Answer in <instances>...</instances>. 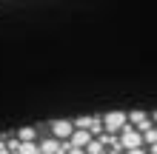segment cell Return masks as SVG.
<instances>
[{
    "label": "cell",
    "mask_w": 157,
    "mask_h": 154,
    "mask_svg": "<svg viewBox=\"0 0 157 154\" xmlns=\"http://www.w3.org/2000/svg\"><path fill=\"white\" fill-rule=\"evenodd\" d=\"M14 137L20 140V143H23V140H37V129H32V126H26V129H20V131L14 134Z\"/></svg>",
    "instance_id": "52a82bcc"
},
{
    "label": "cell",
    "mask_w": 157,
    "mask_h": 154,
    "mask_svg": "<svg viewBox=\"0 0 157 154\" xmlns=\"http://www.w3.org/2000/svg\"><path fill=\"white\" fill-rule=\"evenodd\" d=\"M154 123H157V111H154Z\"/></svg>",
    "instance_id": "9a60e30c"
},
{
    "label": "cell",
    "mask_w": 157,
    "mask_h": 154,
    "mask_svg": "<svg viewBox=\"0 0 157 154\" xmlns=\"http://www.w3.org/2000/svg\"><path fill=\"white\" fill-rule=\"evenodd\" d=\"M143 143H149V146H151V143H157V126H146V129H143Z\"/></svg>",
    "instance_id": "ba28073f"
},
{
    "label": "cell",
    "mask_w": 157,
    "mask_h": 154,
    "mask_svg": "<svg viewBox=\"0 0 157 154\" xmlns=\"http://www.w3.org/2000/svg\"><path fill=\"white\" fill-rule=\"evenodd\" d=\"M52 137H57V140H69L71 137V131H75V123H69V120H52Z\"/></svg>",
    "instance_id": "3957f363"
},
{
    "label": "cell",
    "mask_w": 157,
    "mask_h": 154,
    "mask_svg": "<svg viewBox=\"0 0 157 154\" xmlns=\"http://www.w3.org/2000/svg\"><path fill=\"white\" fill-rule=\"evenodd\" d=\"M66 154H86V148H80V146H71Z\"/></svg>",
    "instance_id": "7c38bea8"
},
{
    "label": "cell",
    "mask_w": 157,
    "mask_h": 154,
    "mask_svg": "<svg viewBox=\"0 0 157 154\" xmlns=\"http://www.w3.org/2000/svg\"><path fill=\"white\" fill-rule=\"evenodd\" d=\"M89 131H91V137H100V134H103L106 129H103V117H91V126H89Z\"/></svg>",
    "instance_id": "9c48e42d"
},
{
    "label": "cell",
    "mask_w": 157,
    "mask_h": 154,
    "mask_svg": "<svg viewBox=\"0 0 157 154\" xmlns=\"http://www.w3.org/2000/svg\"><path fill=\"white\" fill-rule=\"evenodd\" d=\"M120 146H123V151L126 148H134V146H143V131L137 129V126L126 123L123 129H120Z\"/></svg>",
    "instance_id": "6da1fadb"
},
{
    "label": "cell",
    "mask_w": 157,
    "mask_h": 154,
    "mask_svg": "<svg viewBox=\"0 0 157 154\" xmlns=\"http://www.w3.org/2000/svg\"><path fill=\"white\" fill-rule=\"evenodd\" d=\"M149 154H157V143H151V151Z\"/></svg>",
    "instance_id": "5bb4252c"
},
{
    "label": "cell",
    "mask_w": 157,
    "mask_h": 154,
    "mask_svg": "<svg viewBox=\"0 0 157 154\" xmlns=\"http://www.w3.org/2000/svg\"><path fill=\"white\" fill-rule=\"evenodd\" d=\"M128 123H132V126H137V129H146V126H149L151 120H149V114H146L143 111V108H137V111H132V114H128Z\"/></svg>",
    "instance_id": "5b68a950"
},
{
    "label": "cell",
    "mask_w": 157,
    "mask_h": 154,
    "mask_svg": "<svg viewBox=\"0 0 157 154\" xmlns=\"http://www.w3.org/2000/svg\"><path fill=\"white\" fill-rule=\"evenodd\" d=\"M126 123H128L126 111H109V114H103V129L109 134H120V129H123Z\"/></svg>",
    "instance_id": "7a4b0ae2"
},
{
    "label": "cell",
    "mask_w": 157,
    "mask_h": 154,
    "mask_svg": "<svg viewBox=\"0 0 157 154\" xmlns=\"http://www.w3.org/2000/svg\"><path fill=\"white\" fill-rule=\"evenodd\" d=\"M69 140H71V146H80V148H86V143L91 140V131H89V129H75Z\"/></svg>",
    "instance_id": "277c9868"
},
{
    "label": "cell",
    "mask_w": 157,
    "mask_h": 154,
    "mask_svg": "<svg viewBox=\"0 0 157 154\" xmlns=\"http://www.w3.org/2000/svg\"><path fill=\"white\" fill-rule=\"evenodd\" d=\"M0 154H9V148H6V146H3V143H0Z\"/></svg>",
    "instance_id": "4fadbf2b"
},
{
    "label": "cell",
    "mask_w": 157,
    "mask_h": 154,
    "mask_svg": "<svg viewBox=\"0 0 157 154\" xmlns=\"http://www.w3.org/2000/svg\"><path fill=\"white\" fill-rule=\"evenodd\" d=\"M103 151H106V146L100 140H89L86 143V154H103Z\"/></svg>",
    "instance_id": "30bf717a"
},
{
    "label": "cell",
    "mask_w": 157,
    "mask_h": 154,
    "mask_svg": "<svg viewBox=\"0 0 157 154\" xmlns=\"http://www.w3.org/2000/svg\"><path fill=\"white\" fill-rule=\"evenodd\" d=\"M123 154H149V151H143V146H134V148H126Z\"/></svg>",
    "instance_id": "8fae6325"
},
{
    "label": "cell",
    "mask_w": 157,
    "mask_h": 154,
    "mask_svg": "<svg viewBox=\"0 0 157 154\" xmlns=\"http://www.w3.org/2000/svg\"><path fill=\"white\" fill-rule=\"evenodd\" d=\"M17 151L20 154H40V143L37 140H23L20 146H17Z\"/></svg>",
    "instance_id": "8992f818"
}]
</instances>
